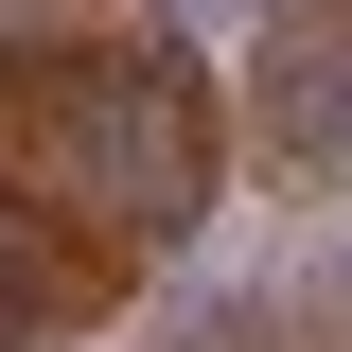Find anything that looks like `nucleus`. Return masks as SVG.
Masks as SVG:
<instances>
[{"instance_id": "f03ea898", "label": "nucleus", "mask_w": 352, "mask_h": 352, "mask_svg": "<svg viewBox=\"0 0 352 352\" xmlns=\"http://www.w3.org/2000/svg\"><path fill=\"white\" fill-rule=\"evenodd\" d=\"M247 124L282 141V176H352V0H282L264 18Z\"/></svg>"}, {"instance_id": "f257e3e1", "label": "nucleus", "mask_w": 352, "mask_h": 352, "mask_svg": "<svg viewBox=\"0 0 352 352\" xmlns=\"http://www.w3.org/2000/svg\"><path fill=\"white\" fill-rule=\"evenodd\" d=\"M229 159L176 36H0V352L88 317Z\"/></svg>"}]
</instances>
